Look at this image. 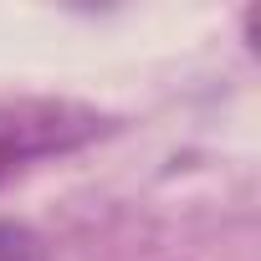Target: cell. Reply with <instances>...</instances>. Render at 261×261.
<instances>
[{
  "label": "cell",
  "mask_w": 261,
  "mask_h": 261,
  "mask_svg": "<svg viewBox=\"0 0 261 261\" xmlns=\"http://www.w3.org/2000/svg\"><path fill=\"white\" fill-rule=\"evenodd\" d=\"M0 261H51L46 241L21 225V220H0Z\"/></svg>",
  "instance_id": "cell-2"
},
{
  "label": "cell",
  "mask_w": 261,
  "mask_h": 261,
  "mask_svg": "<svg viewBox=\"0 0 261 261\" xmlns=\"http://www.w3.org/2000/svg\"><path fill=\"white\" fill-rule=\"evenodd\" d=\"M87 134H97V118L87 108H67V102L0 108V179L41 154H62V149L82 144Z\"/></svg>",
  "instance_id": "cell-1"
}]
</instances>
